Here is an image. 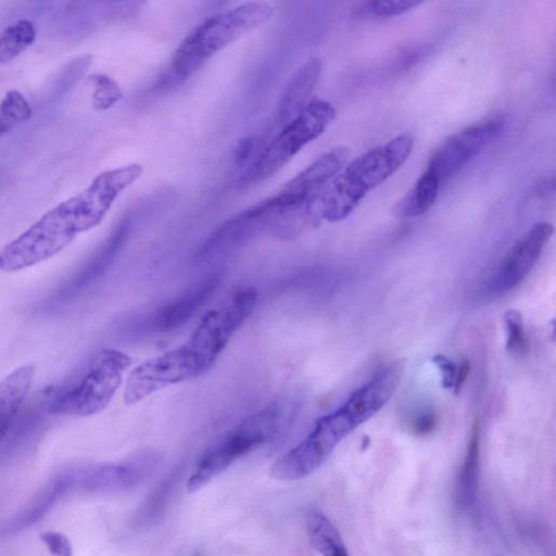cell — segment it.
I'll return each instance as SVG.
<instances>
[{"instance_id":"1","label":"cell","mask_w":556,"mask_h":556,"mask_svg":"<svg viewBox=\"0 0 556 556\" xmlns=\"http://www.w3.org/2000/svg\"><path fill=\"white\" fill-rule=\"evenodd\" d=\"M413 147V136L403 133L350 162L328 184L320 198L322 221L336 223L347 219L366 195L406 163Z\"/></svg>"},{"instance_id":"2","label":"cell","mask_w":556,"mask_h":556,"mask_svg":"<svg viewBox=\"0 0 556 556\" xmlns=\"http://www.w3.org/2000/svg\"><path fill=\"white\" fill-rule=\"evenodd\" d=\"M101 220L81 193L48 211L0 251V271L19 272L55 257L79 234L95 229Z\"/></svg>"},{"instance_id":"3","label":"cell","mask_w":556,"mask_h":556,"mask_svg":"<svg viewBox=\"0 0 556 556\" xmlns=\"http://www.w3.org/2000/svg\"><path fill=\"white\" fill-rule=\"evenodd\" d=\"M274 11L269 3L248 2L199 23L175 50L170 81L180 83L191 77L214 55L271 20Z\"/></svg>"},{"instance_id":"4","label":"cell","mask_w":556,"mask_h":556,"mask_svg":"<svg viewBox=\"0 0 556 556\" xmlns=\"http://www.w3.org/2000/svg\"><path fill=\"white\" fill-rule=\"evenodd\" d=\"M337 111L328 101L314 98L263 150L249 170L240 178V187L268 181L282 171L300 151L319 138L336 119Z\"/></svg>"},{"instance_id":"5","label":"cell","mask_w":556,"mask_h":556,"mask_svg":"<svg viewBox=\"0 0 556 556\" xmlns=\"http://www.w3.org/2000/svg\"><path fill=\"white\" fill-rule=\"evenodd\" d=\"M281 426V409L277 403L251 415L208 450L189 476L187 488L196 492L207 486L229 467L271 440Z\"/></svg>"},{"instance_id":"6","label":"cell","mask_w":556,"mask_h":556,"mask_svg":"<svg viewBox=\"0 0 556 556\" xmlns=\"http://www.w3.org/2000/svg\"><path fill=\"white\" fill-rule=\"evenodd\" d=\"M357 428L352 415L341 407L321 417L305 440L272 465L271 476L281 482H295L312 475Z\"/></svg>"},{"instance_id":"7","label":"cell","mask_w":556,"mask_h":556,"mask_svg":"<svg viewBox=\"0 0 556 556\" xmlns=\"http://www.w3.org/2000/svg\"><path fill=\"white\" fill-rule=\"evenodd\" d=\"M133 360L116 349L100 351L79 382L55 404L58 412L79 417L104 411L123 383Z\"/></svg>"},{"instance_id":"8","label":"cell","mask_w":556,"mask_h":556,"mask_svg":"<svg viewBox=\"0 0 556 556\" xmlns=\"http://www.w3.org/2000/svg\"><path fill=\"white\" fill-rule=\"evenodd\" d=\"M257 303L256 289H238L200 320L186 345L198 357L206 373L217 363L239 328L254 313Z\"/></svg>"},{"instance_id":"9","label":"cell","mask_w":556,"mask_h":556,"mask_svg":"<svg viewBox=\"0 0 556 556\" xmlns=\"http://www.w3.org/2000/svg\"><path fill=\"white\" fill-rule=\"evenodd\" d=\"M349 156L347 147H335L311 163L280 192L268 198L275 213L298 214L320 224V198L328 184L346 167Z\"/></svg>"},{"instance_id":"10","label":"cell","mask_w":556,"mask_h":556,"mask_svg":"<svg viewBox=\"0 0 556 556\" xmlns=\"http://www.w3.org/2000/svg\"><path fill=\"white\" fill-rule=\"evenodd\" d=\"M204 374L198 357L184 345L137 365L126 382L124 402L134 406L157 391Z\"/></svg>"},{"instance_id":"11","label":"cell","mask_w":556,"mask_h":556,"mask_svg":"<svg viewBox=\"0 0 556 556\" xmlns=\"http://www.w3.org/2000/svg\"><path fill=\"white\" fill-rule=\"evenodd\" d=\"M503 131L504 123L500 119H489L469 126L447 138L438 147L427 170L436 175L441 185L444 184L486 147L495 143Z\"/></svg>"},{"instance_id":"12","label":"cell","mask_w":556,"mask_h":556,"mask_svg":"<svg viewBox=\"0 0 556 556\" xmlns=\"http://www.w3.org/2000/svg\"><path fill=\"white\" fill-rule=\"evenodd\" d=\"M553 232L554 227L551 223L541 222L518 240L492 277L491 293L502 295L520 285L535 268Z\"/></svg>"},{"instance_id":"13","label":"cell","mask_w":556,"mask_h":556,"mask_svg":"<svg viewBox=\"0 0 556 556\" xmlns=\"http://www.w3.org/2000/svg\"><path fill=\"white\" fill-rule=\"evenodd\" d=\"M221 283V273H214L202 280L188 293L162 308L155 319L158 331L166 332L183 326L216 294Z\"/></svg>"},{"instance_id":"14","label":"cell","mask_w":556,"mask_h":556,"mask_svg":"<svg viewBox=\"0 0 556 556\" xmlns=\"http://www.w3.org/2000/svg\"><path fill=\"white\" fill-rule=\"evenodd\" d=\"M320 58L310 59L290 78L278 105L277 118L283 126L293 121L306 108L309 97L322 73Z\"/></svg>"},{"instance_id":"15","label":"cell","mask_w":556,"mask_h":556,"mask_svg":"<svg viewBox=\"0 0 556 556\" xmlns=\"http://www.w3.org/2000/svg\"><path fill=\"white\" fill-rule=\"evenodd\" d=\"M34 375L33 365H23L0 382V444L7 437L27 400Z\"/></svg>"},{"instance_id":"16","label":"cell","mask_w":556,"mask_h":556,"mask_svg":"<svg viewBox=\"0 0 556 556\" xmlns=\"http://www.w3.org/2000/svg\"><path fill=\"white\" fill-rule=\"evenodd\" d=\"M440 187L436 175L426 170L407 196L399 201L396 209L399 216L406 218L423 216L435 204Z\"/></svg>"},{"instance_id":"17","label":"cell","mask_w":556,"mask_h":556,"mask_svg":"<svg viewBox=\"0 0 556 556\" xmlns=\"http://www.w3.org/2000/svg\"><path fill=\"white\" fill-rule=\"evenodd\" d=\"M480 450V421L476 417L472 426L469 447L458 482V500L462 508H469L477 495Z\"/></svg>"},{"instance_id":"18","label":"cell","mask_w":556,"mask_h":556,"mask_svg":"<svg viewBox=\"0 0 556 556\" xmlns=\"http://www.w3.org/2000/svg\"><path fill=\"white\" fill-rule=\"evenodd\" d=\"M307 526L311 545L322 556H349L338 530L324 514L310 512Z\"/></svg>"},{"instance_id":"19","label":"cell","mask_w":556,"mask_h":556,"mask_svg":"<svg viewBox=\"0 0 556 556\" xmlns=\"http://www.w3.org/2000/svg\"><path fill=\"white\" fill-rule=\"evenodd\" d=\"M178 475H171L153 491L143 503L134 517L133 524L136 528L145 529L154 526L160 521L161 516L166 513L172 501L176 487H178Z\"/></svg>"},{"instance_id":"20","label":"cell","mask_w":556,"mask_h":556,"mask_svg":"<svg viewBox=\"0 0 556 556\" xmlns=\"http://www.w3.org/2000/svg\"><path fill=\"white\" fill-rule=\"evenodd\" d=\"M36 41L34 24L27 19H21L9 25L0 34V63H8L18 58Z\"/></svg>"},{"instance_id":"21","label":"cell","mask_w":556,"mask_h":556,"mask_svg":"<svg viewBox=\"0 0 556 556\" xmlns=\"http://www.w3.org/2000/svg\"><path fill=\"white\" fill-rule=\"evenodd\" d=\"M33 116V109L27 98L18 91H10L0 103V137L27 122Z\"/></svg>"},{"instance_id":"22","label":"cell","mask_w":556,"mask_h":556,"mask_svg":"<svg viewBox=\"0 0 556 556\" xmlns=\"http://www.w3.org/2000/svg\"><path fill=\"white\" fill-rule=\"evenodd\" d=\"M94 87L93 107L97 111H106L120 103L123 98L118 83L106 74H94L90 78Z\"/></svg>"},{"instance_id":"23","label":"cell","mask_w":556,"mask_h":556,"mask_svg":"<svg viewBox=\"0 0 556 556\" xmlns=\"http://www.w3.org/2000/svg\"><path fill=\"white\" fill-rule=\"evenodd\" d=\"M504 322L508 328L507 351L512 356L524 358L529 355L530 343L525 331L520 312L509 310L504 315Z\"/></svg>"},{"instance_id":"24","label":"cell","mask_w":556,"mask_h":556,"mask_svg":"<svg viewBox=\"0 0 556 556\" xmlns=\"http://www.w3.org/2000/svg\"><path fill=\"white\" fill-rule=\"evenodd\" d=\"M422 4L415 0H389V2L378 0V2L362 4L359 14L363 17L390 18L407 14Z\"/></svg>"},{"instance_id":"25","label":"cell","mask_w":556,"mask_h":556,"mask_svg":"<svg viewBox=\"0 0 556 556\" xmlns=\"http://www.w3.org/2000/svg\"><path fill=\"white\" fill-rule=\"evenodd\" d=\"M45 546L54 556H72L73 549L70 540L65 535L56 532H47L42 536Z\"/></svg>"},{"instance_id":"26","label":"cell","mask_w":556,"mask_h":556,"mask_svg":"<svg viewBox=\"0 0 556 556\" xmlns=\"http://www.w3.org/2000/svg\"><path fill=\"white\" fill-rule=\"evenodd\" d=\"M433 362L438 366L441 373L442 387L446 389H453L458 373L457 365L442 355L435 356L433 358Z\"/></svg>"},{"instance_id":"27","label":"cell","mask_w":556,"mask_h":556,"mask_svg":"<svg viewBox=\"0 0 556 556\" xmlns=\"http://www.w3.org/2000/svg\"><path fill=\"white\" fill-rule=\"evenodd\" d=\"M436 423V414L434 412H426L414 420L412 424V432L416 436L431 434L436 427Z\"/></svg>"},{"instance_id":"28","label":"cell","mask_w":556,"mask_h":556,"mask_svg":"<svg viewBox=\"0 0 556 556\" xmlns=\"http://www.w3.org/2000/svg\"><path fill=\"white\" fill-rule=\"evenodd\" d=\"M470 371H471L470 362L464 360L460 365V368L458 369L456 382H454V386H453L454 394L459 395L461 393V390L467 381V377H469Z\"/></svg>"},{"instance_id":"29","label":"cell","mask_w":556,"mask_h":556,"mask_svg":"<svg viewBox=\"0 0 556 556\" xmlns=\"http://www.w3.org/2000/svg\"><path fill=\"white\" fill-rule=\"evenodd\" d=\"M254 149V141L251 138H245L244 141L240 142L235 153V160L237 164H243L247 161L251 155V151Z\"/></svg>"}]
</instances>
